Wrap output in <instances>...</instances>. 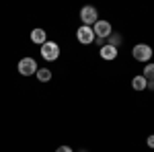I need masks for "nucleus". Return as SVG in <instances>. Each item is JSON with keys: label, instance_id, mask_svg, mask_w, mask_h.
Returning <instances> with one entry per match:
<instances>
[{"label": "nucleus", "instance_id": "f8f14e48", "mask_svg": "<svg viewBox=\"0 0 154 152\" xmlns=\"http://www.w3.org/2000/svg\"><path fill=\"white\" fill-rule=\"evenodd\" d=\"M142 76L146 78V80H154V64L152 62H148V66H144Z\"/></svg>", "mask_w": 154, "mask_h": 152}, {"label": "nucleus", "instance_id": "39448f33", "mask_svg": "<svg viewBox=\"0 0 154 152\" xmlns=\"http://www.w3.org/2000/svg\"><path fill=\"white\" fill-rule=\"evenodd\" d=\"M76 39H78L82 45H91V43H93V41L97 39L95 33H93V27L80 25V27H78V31H76Z\"/></svg>", "mask_w": 154, "mask_h": 152}, {"label": "nucleus", "instance_id": "f03ea898", "mask_svg": "<svg viewBox=\"0 0 154 152\" xmlns=\"http://www.w3.org/2000/svg\"><path fill=\"white\" fill-rule=\"evenodd\" d=\"M131 56H134V60H138V62L148 64L150 58H152V47L148 45V43H138V45L131 49Z\"/></svg>", "mask_w": 154, "mask_h": 152}, {"label": "nucleus", "instance_id": "423d86ee", "mask_svg": "<svg viewBox=\"0 0 154 152\" xmlns=\"http://www.w3.org/2000/svg\"><path fill=\"white\" fill-rule=\"evenodd\" d=\"M93 33H95L97 39H107V37L113 33L111 23H109V21H97V23L93 25Z\"/></svg>", "mask_w": 154, "mask_h": 152}, {"label": "nucleus", "instance_id": "ddd939ff", "mask_svg": "<svg viewBox=\"0 0 154 152\" xmlns=\"http://www.w3.org/2000/svg\"><path fill=\"white\" fill-rule=\"evenodd\" d=\"M146 144H148V148H152V150H154V134L146 138Z\"/></svg>", "mask_w": 154, "mask_h": 152}, {"label": "nucleus", "instance_id": "6e6552de", "mask_svg": "<svg viewBox=\"0 0 154 152\" xmlns=\"http://www.w3.org/2000/svg\"><path fill=\"white\" fill-rule=\"evenodd\" d=\"M31 41L37 43V45H43V43L48 41V33H45L43 29H33V31H31Z\"/></svg>", "mask_w": 154, "mask_h": 152}, {"label": "nucleus", "instance_id": "f257e3e1", "mask_svg": "<svg viewBox=\"0 0 154 152\" xmlns=\"http://www.w3.org/2000/svg\"><path fill=\"white\" fill-rule=\"evenodd\" d=\"M39 51H41V58L45 60V62H54V60L60 58V45L56 41H45Z\"/></svg>", "mask_w": 154, "mask_h": 152}, {"label": "nucleus", "instance_id": "9d476101", "mask_svg": "<svg viewBox=\"0 0 154 152\" xmlns=\"http://www.w3.org/2000/svg\"><path fill=\"white\" fill-rule=\"evenodd\" d=\"M35 76H37L39 82H49L51 80V70H49V68H37Z\"/></svg>", "mask_w": 154, "mask_h": 152}, {"label": "nucleus", "instance_id": "4468645a", "mask_svg": "<svg viewBox=\"0 0 154 152\" xmlns=\"http://www.w3.org/2000/svg\"><path fill=\"white\" fill-rule=\"evenodd\" d=\"M56 152H74V150H72L70 146H60V148H58Z\"/></svg>", "mask_w": 154, "mask_h": 152}, {"label": "nucleus", "instance_id": "9b49d317", "mask_svg": "<svg viewBox=\"0 0 154 152\" xmlns=\"http://www.w3.org/2000/svg\"><path fill=\"white\" fill-rule=\"evenodd\" d=\"M121 41H123V37L119 35V33H111V35L107 37V45H113V47H119V45H121Z\"/></svg>", "mask_w": 154, "mask_h": 152}, {"label": "nucleus", "instance_id": "20e7f679", "mask_svg": "<svg viewBox=\"0 0 154 152\" xmlns=\"http://www.w3.org/2000/svg\"><path fill=\"white\" fill-rule=\"evenodd\" d=\"M17 70H19V74H23V76H33L37 72V62L33 58H23L17 64Z\"/></svg>", "mask_w": 154, "mask_h": 152}, {"label": "nucleus", "instance_id": "0eeeda50", "mask_svg": "<svg viewBox=\"0 0 154 152\" xmlns=\"http://www.w3.org/2000/svg\"><path fill=\"white\" fill-rule=\"evenodd\" d=\"M99 54H101V58H103V60L111 62V60H115V58H117V54H119V51H117V47L107 45V43H105V45L99 49Z\"/></svg>", "mask_w": 154, "mask_h": 152}, {"label": "nucleus", "instance_id": "7ed1b4c3", "mask_svg": "<svg viewBox=\"0 0 154 152\" xmlns=\"http://www.w3.org/2000/svg\"><path fill=\"white\" fill-rule=\"evenodd\" d=\"M80 21L86 27H93V25L99 21V12H97L95 6H82L80 8Z\"/></svg>", "mask_w": 154, "mask_h": 152}, {"label": "nucleus", "instance_id": "dca6fc26", "mask_svg": "<svg viewBox=\"0 0 154 152\" xmlns=\"http://www.w3.org/2000/svg\"><path fill=\"white\" fill-rule=\"evenodd\" d=\"M80 152H86V150H80Z\"/></svg>", "mask_w": 154, "mask_h": 152}, {"label": "nucleus", "instance_id": "2eb2a0df", "mask_svg": "<svg viewBox=\"0 0 154 152\" xmlns=\"http://www.w3.org/2000/svg\"><path fill=\"white\" fill-rule=\"evenodd\" d=\"M146 88H150V91H154V80H148V86Z\"/></svg>", "mask_w": 154, "mask_h": 152}, {"label": "nucleus", "instance_id": "1a4fd4ad", "mask_svg": "<svg viewBox=\"0 0 154 152\" xmlns=\"http://www.w3.org/2000/svg\"><path fill=\"white\" fill-rule=\"evenodd\" d=\"M146 86H148V80L144 78L142 74H138V76L131 78V88L134 91H146Z\"/></svg>", "mask_w": 154, "mask_h": 152}]
</instances>
